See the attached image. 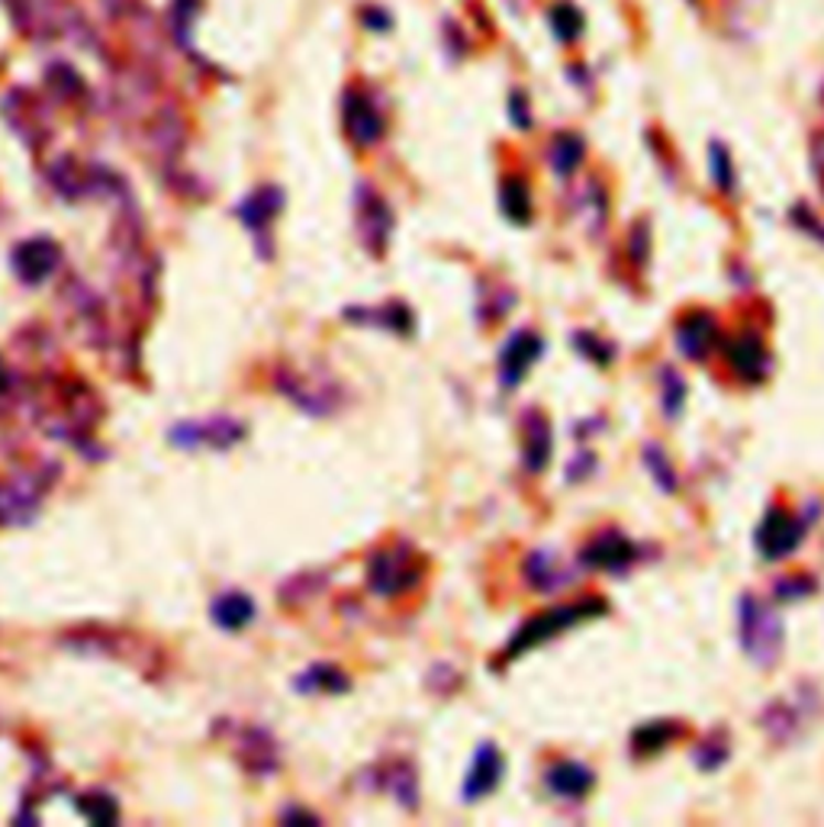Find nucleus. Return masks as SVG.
<instances>
[{"instance_id":"nucleus-1","label":"nucleus","mask_w":824,"mask_h":827,"mask_svg":"<svg viewBox=\"0 0 824 827\" xmlns=\"http://www.w3.org/2000/svg\"><path fill=\"white\" fill-rule=\"evenodd\" d=\"M10 20L33 42H72L81 49H104L97 30L72 0H7Z\"/></svg>"},{"instance_id":"nucleus-2","label":"nucleus","mask_w":824,"mask_h":827,"mask_svg":"<svg viewBox=\"0 0 824 827\" xmlns=\"http://www.w3.org/2000/svg\"><path fill=\"white\" fill-rule=\"evenodd\" d=\"M738 637H741V651L757 667H773L783 657V619L773 612L770 602H763L753 592H745L738 599Z\"/></svg>"},{"instance_id":"nucleus-3","label":"nucleus","mask_w":824,"mask_h":827,"mask_svg":"<svg viewBox=\"0 0 824 827\" xmlns=\"http://www.w3.org/2000/svg\"><path fill=\"white\" fill-rule=\"evenodd\" d=\"M599 612H606V602H599V599H584V602H574V605L550 609V612H545V615L532 619L525 629L512 637L510 654H522V651H528V647H538V644H545V641H550L554 634L567 631L570 625L587 622V619H596Z\"/></svg>"},{"instance_id":"nucleus-4","label":"nucleus","mask_w":824,"mask_h":827,"mask_svg":"<svg viewBox=\"0 0 824 827\" xmlns=\"http://www.w3.org/2000/svg\"><path fill=\"white\" fill-rule=\"evenodd\" d=\"M802 538H805V522L799 515L789 513V509H783V506H773L753 531V545H757L760 557H767V560L789 557L802 545Z\"/></svg>"},{"instance_id":"nucleus-5","label":"nucleus","mask_w":824,"mask_h":827,"mask_svg":"<svg viewBox=\"0 0 824 827\" xmlns=\"http://www.w3.org/2000/svg\"><path fill=\"white\" fill-rule=\"evenodd\" d=\"M721 352H725V364L731 367V374L745 384H763L770 377V348L757 332H738L731 339H721Z\"/></svg>"},{"instance_id":"nucleus-6","label":"nucleus","mask_w":824,"mask_h":827,"mask_svg":"<svg viewBox=\"0 0 824 827\" xmlns=\"http://www.w3.org/2000/svg\"><path fill=\"white\" fill-rule=\"evenodd\" d=\"M342 117H345V132L352 136L354 146H377L384 139V114L377 110L374 97L361 87L345 90V104H342Z\"/></svg>"},{"instance_id":"nucleus-7","label":"nucleus","mask_w":824,"mask_h":827,"mask_svg":"<svg viewBox=\"0 0 824 827\" xmlns=\"http://www.w3.org/2000/svg\"><path fill=\"white\" fill-rule=\"evenodd\" d=\"M676 348L689 361H708L715 348H721L718 319L706 310H693L676 322Z\"/></svg>"},{"instance_id":"nucleus-8","label":"nucleus","mask_w":824,"mask_h":827,"mask_svg":"<svg viewBox=\"0 0 824 827\" xmlns=\"http://www.w3.org/2000/svg\"><path fill=\"white\" fill-rule=\"evenodd\" d=\"M634 560H638V545L622 531H602L580 551V563H587L592 570H606V573L629 570Z\"/></svg>"},{"instance_id":"nucleus-9","label":"nucleus","mask_w":824,"mask_h":827,"mask_svg":"<svg viewBox=\"0 0 824 827\" xmlns=\"http://www.w3.org/2000/svg\"><path fill=\"white\" fill-rule=\"evenodd\" d=\"M545 352V342L535 335V332H528V329H522V332H515L510 342H506V348L500 352V380H503V387H518V380L532 370V364L542 357Z\"/></svg>"},{"instance_id":"nucleus-10","label":"nucleus","mask_w":824,"mask_h":827,"mask_svg":"<svg viewBox=\"0 0 824 827\" xmlns=\"http://www.w3.org/2000/svg\"><path fill=\"white\" fill-rule=\"evenodd\" d=\"M58 268V248L49 238H30L13 251V271L26 283H40Z\"/></svg>"},{"instance_id":"nucleus-11","label":"nucleus","mask_w":824,"mask_h":827,"mask_svg":"<svg viewBox=\"0 0 824 827\" xmlns=\"http://www.w3.org/2000/svg\"><path fill=\"white\" fill-rule=\"evenodd\" d=\"M503 770H506V763H503L500 750L493 748V744H480L477 753H473L468 780H464V798H468V802H477V798L490 795L493 788L500 786Z\"/></svg>"},{"instance_id":"nucleus-12","label":"nucleus","mask_w":824,"mask_h":827,"mask_svg":"<svg viewBox=\"0 0 824 827\" xmlns=\"http://www.w3.org/2000/svg\"><path fill=\"white\" fill-rule=\"evenodd\" d=\"M545 783L560 798H584L589 788L596 786V776H592V770H589L587 763L564 760V763H554L548 773H545Z\"/></svg>"},{"instance_id":"nucleus-13","label":"nucleus","mask_w":824,"mask_h":827,"mask_svg":"<svg viewBox=\"0 0 824 827\" xmlns=\"http://www.w3.org/2000/svg\"><path fill=\"white\" fill-rule=\"evenodd\" d=\"M686 734V728L679 721H670V718H654L648 724H641L634 734H631V753L634 756H657L661 750H667L673 741H679Z\"/></svg>"},{"instance_id":"nucleus-14","label":"nucleus","mask_w":824,"mask_h":827,"mask_svg":"<svg viewBox=\"0 0 824 827\" xmlns=\"http://www.w3.org/2000/svg\"><path fill=\"white\" fill-rule=\"evenodd\" d=\"M550 448L554 441H550L548 419L538 412H528L525 416V468L532 473L545 471L550 461Z\"/></svg>"},{"instance_id":"nucleus-15","label":"nucleus","mask_w":824,"mask_h":827,"mask_svg":"<svg viewBox=\"0 0 824 827\" xmlns=\"http://www.w3.org/2000/svg\"><path fill=\"white\" fill-rule=\"evenodd\" d=\"M584 158H587V146H584V139L577 132L554 136V142H550L548 149V161L560 178H570L584 164Z\"/></svg>"},{"instance_id":"nucleus-16","label":"nucleus","mask_w":824,"mask_h":827,"mask_svg":"<svg viewBox=\"0 0 824 827\" xmlns=\"http://www.w3.org/2000/svg\"><path fill=\"white\" fill-rule=\"evenodd\" d=\"M252 619H255V605H252V599L242 595V592H226V595L216 599V605H213V622H216L220 629L238 631L245 629Z\"/></svg>"},{"instance_id":"nucleus-17","label":"nucleus","mask_w":824,"mask_h":827,"mask_svg":"<svg viewBox=\"0 0 824 827\" xmlns=\"http://www.w3.org/2000/svg\"><path fill=\"white\" fill-rule=\"evenodd\" d=\"M280 194L271 191V187H261V191H255L248 200H242V206H238V216H242V223L252 229V233H265V226H268V219L277 213V203Z\"/></svg>"},{"instance_id":"nucleus-18","label":"nucleus","mask_w":824,"mask_h":827,"mask_svg":"<svg viewBox=\"0 0 824 827\" xmlns=\"http://www.w3.org/2000/svg\"><path fill=\"white\" fill-rule=\"evenodd\" d=\"M500 203L503 213L510 216L515 226H525L532 219V191L522 178H506L500 187Z\"/></svg>"},{"instance_id":"nucleus-19","label":"nucleus","mask_w":824,"mask_h":827,"mask_svg":"<svg viewBox=\"0 0 824 827\" xmlns=\"http://www.w3.org/2000/svg\"><path fill=\"white\" fill-rule=\"evenodd\" d=\"M548 20H550L554 36H557L560 42H577L580 36H584V26H587L584 13H580L570 0H557V3L550 7Z\"/></svg>"},{"instance_id":"nucleus-20","label":"nucleus","mask_w":824,"mask_h":827,"mask_svg":"<svg viewBox=\"0 0 824 827\" xmlns=\"http://www.w3.org/2000/svg\"><path fill=\"white\" fill-rule=\"evenodd\" d=\"M641 461H644L648 473L654 476V483L661 486V493H676V473H673V464H670L667 451H664L657 441H648V444H644Z\"/></svg>"},{"instance_id":"nucleus-21","label":"nucleus","mask_w":824,"mask_h":827,"mask_svg":"<svg viewBox=\"0 0 824 827\" xmlns=\"http://www.w3.org/2000/svg\"><path fill=\"white\" fill-rule=\"evenodd\" d=\"M661 406L667 419H676L686 406V380L673 367L661 370Z\"/></svg>"},{"instance_id":"nucleus-22","label":"nucleus","mask_w":824,"mask_h":827,"mask_svg":"<svg viewBox=\"0 0 824 827\" xmlns=\"http://www.w3.org/2000/svg\"><path fill=\"white\" fill-rule=\"evenodd\" d=\"M528 577H532V583H535L538 590L545 592H550L554 587H560L564 580H570V573L560 570V567L550 560V554H535V557L528 560Z\"/></svg>"},{"instance_id":"nucleus-23","label":"nucleus","mask_w":824,"mask_h":827,"mask_svg":"<svg viewBox=\"0 0 824 827\" xmlns=\"http://www.w3.org/2000/svg\"><path fill=\"white\" fill-rule=\"evenodd\" d=\"M728 753H731L728 741H725L721 734H711L703 744H696V750H693V763H696L703 773H715V770L728 760Z\"/></svg>"},{"instance_id":"nucleus-24","label":"nucleus","mask_w":824,"mask_h":827,"mask_svg":"<svg viewBox=\"0 0 824 827\" xmlns=\"http://www.w3.org/2000/svg\"><path fill=\"white\" fill-rule=\"evenodd\" d=\"M708 168H711V181L718 191H735V161L728 155V149L721 142H711L708 149Z\"/></svg>"},{"instance_id":"nucleus-25","label":"nucleus","mask_w":824,"mask_h":827,"mask_svg":"<svg viewBox=\"0 0 824 827\" xmlns=\"http://www.w3.org/2000/svg\"><path fill=\"white\" fill-rule=\"evenodd\" d=\"M577 348H580L589 361H596V364H609L612 355H616L612 342H599V335H592V332H580V335H577Z\"/></svg>"},{"instance_id":"nucleus-26","label":"nucleus","mask_w":824,"mask_h":827,"mask_svg":"<svg viewBox=\"0 0 824 827\" xmlns=\"http://www.w3.org/2000/svg\"><path fill=\"white\" fill-rule=\"evenodd\" d=\"M777 599H785V602H792V599H805V595H812L815 592V580H809V577H783V580H777Z\"/></svg>"},{"instance_id":"nucleus-27","label":"nucleus","mask_w":824,"mask_h":827,"mask_svg":"<svg viewBox=\"0 0 824 827\" xmlns=\"http://www.w3.org/2000/svg\"><path fill=\"white\" fill-rule=\"evenodd\" d=\"M361 20H364V26H371V30L377 26V33H387L393 23L390 13L381 10V7H364V10H361Z\"/></svg>"},{"instance_id":"nucleus-28","label":"nucleus","mask_w":824,"mask_h":827,"mask_svg":"<svg viewBox=\"0 0 824 827\" xmlns=\"http://www.w3.org/2000/svg\"><path fill=\"white\" fill-rule=\"evenodd\" d=\"M792 219H795V223H799V226H802L805 233H812V236L822 238V241H824L822 223H818V219H815V216H812V213H809L805 206H795V210H792Z\"/></svg>"},{"instance_id":"nucleus-29","label":"nucleus","mask_w":824,"mask_h":827,"mask_svg":"<svg viewBox=\"0 0 824 827\" xmlns=\"http://www.w3.org/2000/svg\"><path fill=\"white\" fill-rule=\"evenodd\" d=\"M512 122L518 126V129H528L532 126V114H528V104H525V97L522 94H512Z\"/></svg>"},{"instance_id":"nucleus-30","label":"nucleus","mask_w":824,"mask_h":827,"mask_svg":"<svg viewBox=\"0 0 824 827\" xmlns=\"http://www.w3.org/2000/svg\"><path fill=\"white\" fill-rule=\"evenodd\" d=\"M0 380H3V367H0Z\"/></svg>"}]
</instances>
